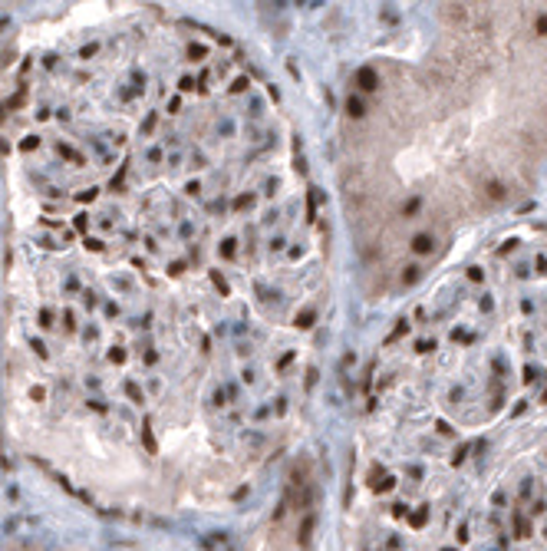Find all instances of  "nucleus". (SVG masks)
I'll use <instances>...</instances> for the list:
<instances>
[{
    "label": "nucleus",
    "instance_id": "obj_1",
    "mask_svg": "<svg viewBox=\"0 0 547 551\" xmlns=\"http://www.w3.org/2000/svg\"><path fill=\"white\" fill-rule=\"evenodd\" d=\"M442 33L419 63H372L346 192L412 287L458 225L531 192L547 155V10L438 3Z\"/></svg>",
    "mask_w": 547,
    "mask_h": 551
},
{
    "label": "nucleus",
    "instance_id": "obj_2",
    "mask_svg": "<svg viewBox=\"0 0 547 551\" xmlns=\"http://www.w3.org/2000/svg\"><path fill=\"white\" fill-rule=\"evenodd\" d=\"M534 389L544 426L527 429L485 353V399L511 429L494 439L438 413L412 449L376 459L360 551H547V366H534Z\"/></svg>",
    "mask_w": 547,
    "mask_h": 551
},
{
    "label": "nucleus",
    "instance_id": "obj_3",
    "mask_svg": "<svg viewBox=\"0 0 547 551\" xmlns=\"http://www.w3.org/2000/svg\"><path fill=\"white\" fill-rule=\"evenodd\" d=\"M310 320H313V310H304L300 314V327H310Z\"/></svg>",
    "mask_w": 547,
    "mask_h": 551
}]
</instances>
